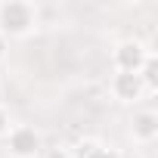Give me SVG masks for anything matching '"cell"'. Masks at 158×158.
<instances>
[{
  "mask_svg": "<svg viewBox=\"0 0 158 158\" xmlns=\"http://www.w3.org/2000/svg\"><path fill=\"white\" fill-rule=\"evenodd\" d=\"M149 53H152V50H146V44H143V40L127 37V40L115 44V50H112V65H115V71L139 74V68H143V62H146V56H149Z\"/></svg>",
  "mask_w": 158,
  "mask_h": 158,
  "instance_id": "7a4b0ae2",
  "label": "cell"
},
{
  "mask_svg": "<svg viewBox=\"0 0 158 158\" xmlns=\"http://www.w3.org/2000/svg\"><path fill=\"white\" fill-rule=\"evenodd\" d=\"M53 158H68V155L65 152H53Z\"/></svg>",
  "mask_w": 158,
  "mask_h": 158,
  "instance_id": "8fae6325",
  "label": "cell"
},
{
  "mask_svg": "<svg viewBox=\"0 0 158 158\" xmlns=\"http://www.w3.org/2000/svg\"><path fill=\"white\" fill-rule=\"evenodd\" d=\"M37 28V6L28 0H3L0 3V34L3 37H28Z\"/></svg>",
  "mask_w": 158,
  "mask_h": 158,
  "instance_id": "6da1fadb",
  "label": "cell"
},
{
  "mask_svg": "<svg viewBox=\"0 0 158 158\" xmlns=\"http://www.w3.org/2000/svg\"><path fill=\"white\" fill-rule=\"evenodd\" d=\"M130 136L136 143H152L158 136V115L155 112H136L130 121Z\"/></svg>",
  "mask_w": 158,
  "mask_h": 158,
  "instance_id": "5b68a950",
  "label": "cell"
},
{
  "mask_svg": "<svg viewBox=\"0 0 158 158\" xmlns=\"http://www.w3.org/2000/svg\"><path fill=\"white\" fill-rule=\"evenodd\" d=\"M139 81H143L146 93L158 87V59H155V53L146 56V62H143V68H139Z\"/></svg>",
  "mask_w": 158,
  "mask_h": 158,
  "instance_id": "8992f818",
  "label": "cell"
},
{
  "mask_svg": "<svg viewBox=\"0 0 158 158\" xmlns=\"http://www.w3.org/2000/svg\"><path fill=\"white\" fill-rule=\"evenodd\" d=\"M96 146H99L96 139H81V143H77V146H74V152H71V155H74V158H90Z\"/></svg>",
  "mask_w": 158,
  "mask_h": 158,
  "instance_id": "52a82bcc",
  "label": "cell"
},
{
  "mask_svg": "<svg viewBox=\"0 0 158 158\" xmlns=\"http://www.w3.org/2000/svg\"><path fill=\"white\" fill-rule=\"evenodd\" d=\"M90 158H121V155H118L115 149H109V146H102V143H99V146L93 149V155H90Z\"/></svg>",
  "mask_w": 158,
  "mask_h": 158,
  "instance_id": "ba28073f",
  "label": "cell"
},
{
  "mask_svg": "<svg viewBox=\"0 0 158 158\" xmlns=\"http://www.w3.org/2000/svg\"><path fill=\"white\" fill-rule=\"evenodd\" d=\"M10 127H13V124H10V112L0 106V136H6V133H10Z\"/></svg>",
  "mask_w": 158,
  "mask_h": 158,
  "instance_id": "9c48e42d",
  "label": "cell"
},
{
  "mask_svg": "<svg viewBox=\"0 0 158 158\" xmlns=\"http://www.w3.org/2000/svg\"><path fill=\"white\" fill-rule=\"evenodd\" d=\"M109 90H112V96H115L118 102H136V99H143V93H146L139 74H127V71H115V74H112Z\"/></svg>",
  "mask_w": 158,
  "mask_h": 158,
  "instance_id": "277c9868",
  "label": "cell"
},
{
  "mask_svg": "<svg viewBox=\"0 0 158 158\" xmlns=\"http://www.w3.org/2000/svg\"><path fill=\"white\" fill-rule=\"evenodd\" d=\"M6 149H10L13 158H37L40 149H44V139H40V133H37L34 127L16 124V127H10V133H6Z\"/></svg>",
  "mask_w": 158,
  "mask_h": 158,
  "instance_id": "3957f363",
  "label": "cell"
},
{
  "mask_svg": "<svg viewBox=\"0 0 158 158\" xmlns=\"http://www.w3.org/2000/svg\"><path fill=\"white\" fill-rule=\"evenodd\" d=\"M3 56H6V37L0 34V62H3Z\"/></svg>",
  "mask_w": 158,
  "mask_h": 158,
  "instance_id": "30bf717a",
  "label": "cell"
}]
</instances>
